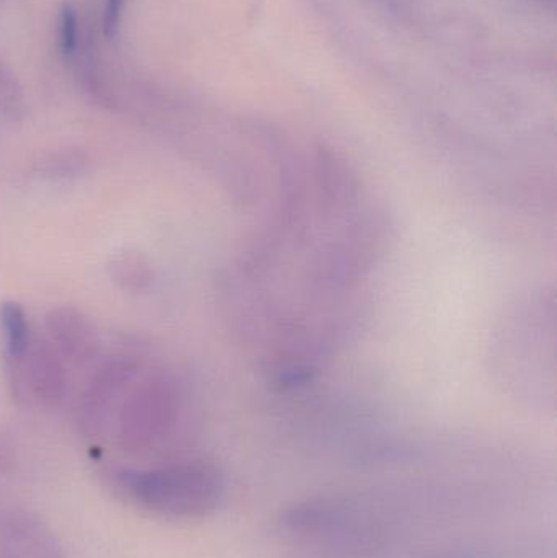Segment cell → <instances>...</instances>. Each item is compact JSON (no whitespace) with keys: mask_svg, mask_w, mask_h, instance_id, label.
Segmentation results:
<instances>
[{"mask_svg":"<svg viewBox=\"0 0 557 558\" xmlns=\"http://www.w3.org/2000/svg\"><path fill=\"white\" fill-rule=\"evenodd\" d=\"M173 409L157 390H144L131 400L118 423V445L126 452H143L153 448L169 428Z\"/></svg>","mask_w":557,"mask_h":558,"instance_id":"3","label":"cell"},{"mask_svg":"<svg viewBox=\"0 0 557 558\" xmlns=\"http://www.w3.org/2000/svg\"><path fill=\"white\" fill-rule=\"evenodd\" d=\"M59 46L65 56L74 54L78 46V16L72 5L62 7L59 15Z\"/></svg>","mask_w":557,"mask_h":558,"instance_id":"7","label":"cell"},{"mask_svg":"<svg viewBox=\"0 0 557 558\" xmlns=\"http://www.w3.org/2000/svg\"><path fill=\"white\" fill-rule=\"evenodd\" d=\"M428 558H489L483 553H447Z\"/></svg>","mask_w":557,"mask_h":558,"instance_id":"9","label":"cell"},{"mask_svg":"<svg viewBox=\"0 0 557 558\" xmlns=\"http://www.w3.org/2000/svg\"><path fill=\"white\" fill-rule=\"evenodd\" d=\"M105 482L128 507L166 520H202L221 505L226 492L221 472L199 461L110 465Z\"/></svg>","mask_w":557,"mask_h":558,"instance_id":"1","label":"cell"},{"mask_svg":"<svg viewBox=\"0 0 557 558\" xmlns=\"http://www.w3.org/2000/svg\"><path fill=\"white\" fill-rule=\"evenodd\" d=\"M33 376H35V386L38 387L39 396L43 399L55 402L61 397L62 376L58 363L52 360L48 351H38L35 354L33 363Z\"/></svg>","mask_w":557,"mask_h":558,"instance_id":"6","label":"cell"},{"mask_svg":"<svg viewBox=\"0 0 557 558\" xmlns=\"http://www.w3.org/2000/svg\"><path fill=\"white\" fill-rule=\"evenodd\" d=\"M126 0H107L104 9V33L108 39H113L120 29L121 16H123Z\"/></svg>","mask_w":557,"mask_h":558,"instance_id":"8","label":"cell"},{"mask_svg":"<svg viewBox=\"0 0 557 558\" xmlns=\"http://www.w3.org/2000/svg\"><path fill=\"white\" fill-rule=\"evenodd\" d=\"M52 335L58 338L59 344L72 356H85L92 348L90 330L77 315L71 312H61L51 318Z\"/></svg>","mask_w":557,"mask_h":558,"instance_id":"4","label":"cell"},{"mask_svg":"<svg viewBox=\"0 0 557 558\" xmlns=\"http://www.w3.org/2000/svg\"><path fill=\"white\" fill-rule=\"evenodd\" d=\"M7 350L12 357H20L28 350V324L25 314L16 304H3L0 311Z\"/></svg>","mask_w":557,"mask_h":558,"instance_id":"5","label":"cell"},{"mask_svg":"<svg viewBox=\"0 0 557 558\" xmlns=\"http://www.w3.org/2000/svg\"><path fill=\"white\" fill-rule=\"evenodd\" d=\"M0 558H65L51 531L29 511L0 504Z\"/></svg>","mask_w":557,"mask_h":558,"instance_id":"2","label":"cell"}]
</instances>
